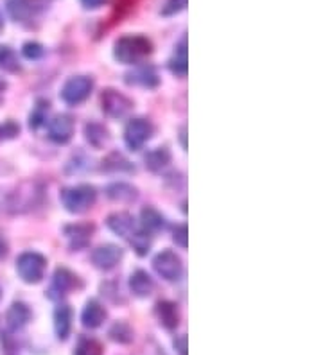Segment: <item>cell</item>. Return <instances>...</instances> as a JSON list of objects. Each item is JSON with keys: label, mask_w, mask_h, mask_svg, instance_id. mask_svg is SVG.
<instances>
[{"label": "cell", "mask_w": 323, "mask_h": 355, "mask_svg": "<svg viewBox=\"0 0 323 355\" xmlns=\"http://www.w3.org/2000/svg\"><path fill=\"white\" fill-rule=\"evenodd\" d=\"M153 52L151 40L142 35H126L117 40L113 45V58L124 65H135L140 63Z\"/></svg>", "instance_id": "obj_1"}, {"label": "cell", "mask_w": 323, "mask_h": 355, "mask_svg": "<svg viewBox=\"0 0 323 355\" xmlns=\"http://www.w3.org/2000/svg\"><path fill=\"white\" fill-rule=\"evenodd\" d=\"M61 205L65 207V210L70 214H85L86 210H90L95 205L97 200V192L92 185H74L63 189L60 194Z\"/></svg>", "instance_id": "obj_2"}, {"label": "cell", "mask_w": 323, "mask_h": 355, "mask_svg": "<svg viewBox=\"0 0 323 355\" xmlns=\"http://www.w3.org/2000/svg\"><path fill=\"white\" fill-rule=\"evenodd\" d=\"M47 259L38 252H26L17 259V273L26 284H40L45 277Z\"/></svg>", "instance_id": "obj_3"}, {"label": "cell", "mask_w": 323, "mask_h": 355, "mask_svg": "<svg viewBox=\"0 0 323 355\" xmlns=\"http://www.w3.org/2000/svg\"><path fill=\"white\" fill-rule=\"evenodd\" d=\"M92 90H94V79L90 76H74L67 79L60 92V97L63 103L78 106L90 97Z\"/></svg>", "instance_id": "obj_4"}, {"label": "cell", "mask_w": 323, "mask_h": 355, "mask_svg": "<svg viewBox=\"0 0 323 355\" xmlns=\"http://www.w3.org/2000/svg\"><path fill=\"white\" fill-rule=\"evenodd\" d=\"M153 133H155V128H153V124H151L147 119H131V121L126 124L124 142L131 151H138V149H142L144 146L149 142Z\"/></svg>", "instance_id": "obj_5"}, {"label": "cell", "mask_w": 323, "mask_h": 355, "mask_svg": "<svg viewBox=\"0 0 323 355\" xmlns=\"http://www.w3.org/2000/svg\"><path fill=\"white\" fill-rule=\"evenodd\" d=\"M101 108L110 119H124L133 110V101L126 97L121 92L106 88L101 94Z\"/></svg>", "instance_id": "obj_6"}, {"label": "cell", "mask_w": 323, "mask_h": 355, "mask_svg": "<svg viewBox=\"0 0 323 355\" xmlns=\"http://www.w3.org/2000/svg\"><path fill=\"white\" fill-rule=\"evenodd\" d=\"M153 268H155L156 275L164 278L165 282H176L180 280L181 273H183V264L181 259L171 250H164L153 260Z\"/></svg>", "instance_id": "obj_7"}, {"label": "cell", "mask_w": 323, "mask_h": 355, "mask_svg": "<svg viewBox=\"0 0 323 355\" xmlns=\"http://www.w3.org/2000/svg\"><path fill=\"white\" fill-rule=\"evenodd\" d=\"M74 130H76V124H74L72 115L69 113H58L49 121V139L60 146L72 140Z\"/></svg>", "instance_id": "obj_8"}, {"label": "cell", "mask_w": 323, "mask_h": 355, "mask_svg": "<svg viewBox=\"0 0 323 355\" xmlns=\"http://www.w3.org/2000/svg\"><path fill=\"white\" fill-rule=\"evenodd\" d=\"M76 284H78V277L72 271H69L67 268H58L54 271V277H52L47 296L51 300H61L63 296L69 295L70 291L76 287Z\"/></svg>", "instance_id": "obj_9"}, {"label": "cell", "mask_w": 323, "mask_h": 355, "mask_svg": "<svg viewBox=\"0 0 323 355\" xmlns=\"http://www.w3.org/2000/svg\"><path fill=\"white\" fill-rule=\"evenodd\" d=\"M122 255H124V252L119 246H115V244H103V246L95 248L94 252H92V262H94L97 269L110 271V269L119 266Z\"/></svg>", "instance_id": "obj_10"}, {"label": "cell", "mask_w": 323, "mask_h": 355, "mask_svg": "<svg viewBox=\"0 0 323 355\" xmlns=\"http://www.w3.org/2000/svg\"><path fill=\"white\" fill-rule=\"evenodd\" d=\"M63 234L72 250H83V248L90 244L92 235H94V225H90V223H76V225L65 226Z\"/></svg>", "instance_id": "obj_11"}, {"label": "cell", "mask_w": 323, "mask_h": 355, "mask_svg": "<svg viewBox=\"0 0 323 355\" xmlns=\"http://www.w3.org/2000/svg\"><path fill=\"white\" fill-rule=\"evenodd\" d=\"M106 225H108V228L112 230L113 234L119 235V237H122V239H126V241H129V239H131V235H133L135 232L138 230V226H137V223H135L133 217L126 212H115V214H112V216H108Z\"/></svg>", "instance_id": "obj_12"}, {"label": "cell", "mask_w": 323, "mask_h": 355, "mask_svg": "<svg viewBox=\"0 0 323 355\" xmlns=\"http://www.w3.org/2000/svg\"><path fill=\"white\" fill-rule=\"evenodd\" d=\"M106 320V309L97 300H88L81 312V323L85 329H99Z\"/></svg>", "instance_id": "obj_13"}, {"label": "cell", "mask_w": 323, "mask_h": 355, "mask_svg": "<svg viewBox=\"0 0 323 355\" xmlns=\"http://www.w3.org/2000/svg\"><path fill=\"white\" fill-rule=\"evenodd\" d=\"M155 314L164 329L174 330L180 325V312H178V305L174 302H169V300L158 302L155 307Z\"/></svg>", "instance_id": "obj_14"}, {"label": "cell", "mask_w": 323, "mask_h": 355, "mask_svg": "<svg viewBox=\"0 0 323 355\" xmlns=\"http://www.w3.org/2000/svg\"><path fill=\"white\" fill-rule=\"evenodd\" d=\"M126 83H128V85H137V87H142V88H155L158 87L160 78L153 67L142 65V67H137L133 72L126 74Z\"/></svg>", "instance_id": "obj_15"}, {"label": "cell", "mask_w": 323, "mask_h": 355, "mask_svg": "<svg viewBox=\"0 0 323 355\" xmlns=\"http://www.w3.org/2000/svg\"><path fill=\"white\" fill-rule=\"evenodd\" d=\"M72 330V309L67 304H60L54 309V332L60 341H67Z\"/></svg>", "instance_id": "obj_16"}, {"label": "cell", "mask_w": 323, "mask_h": 355, "mask_svg": "<svg viewBox=\"0 0 323 355\" xmlns=\"http://www.w3.org/2000/svg\"><path fill=\"white\" fill-rule=\"evenodd\" d=\"M153 289H155V282L144 269H137V271L131 273V277H129V291L137 298H147L153 293Z\"/></svg>", "instance_id": "obj_17"}, {"label": "cell", "mask_w": 323, "mask_h": 355, "mask_svg": "<svg viewBox=\"0 0 323 355\" xmlns=\"http://www.w3.org/2000/svg\"><path fill=\"white\" fill-rule=\"evenodd\" d=\"M31 320V309L22 302H15L11 307L8 309L6 314V325L9 330H20L29 323Z\"/></svg>", "instance_id": "obj_18"}, {"label": "cell", "mask_w": 323, "mask_h": 355, "mask_svg": "<svg viewBox=\"0 0 323 355\" xmlns=\"http://www.w3.org/2000/svg\"><path fill=\"white\" fill-rule=\"evenodd\" d=\"M106 196L112 201H117V203H131L138 198V192L133 185H129V183L124 182H115L110 183L106 187Z\"/></svg>", "instance_id": "obj_19"}, {"label": "cell", "mask_w": 323, "mask_h": 355, "mask_svg": "<svg viewBox=\"0 0 323 355\" xmlns=\"http://www.w3.org/2000/svg\"><path fill=\"white\" fill-rule=\"evenodd\" d=\"M169 70L178 78H185L189 72V58H187V38H181L176 45L174 56L169 60Z\"/></svg>", "instance_id": "obj_20"}, {"label": "cell", "mask_w": 323, "mask_h": 355, "mask_svg": "<svg viewBox=\"0 0 323 355\" xmlns=\"http://www.w3.org/2000/svg\"><path fill=\"white\" fill-rule=\"evenodd\" d=\"M6 9H8L9 17L20 24L31 20V17L35 15V8H33L31 0H6Z\"/></svg>", "instance_id": "obj_21"}, {"label": "cell", "mask_w": 323, "mask_h": 355, "mask_svg": "<svg viewBox=\"0 0 323 355\" xmlns=\"http://www.w3.org/2000/svg\"><path fill=\"white\" fill-rule=\"evenodd\" d=\"M85 139L92 148L101 149L110 142V131L99 122H88L85 126Z\"/></svg>", "instance_id": "obj_22"}, {"label": "cell", "mask_w": 323, "mask_h": 355, "mask_svg": "<svg viewBox=\"0 0 323 355\" xmlns=\"http://www.w3.org/2000/svg\"><path fill=\"white\" fill-rule=\"evenodd\" d=\"M144 162H146V167L151 173H162L171 164V153L167 148H156L147 153Z\"/></svg>", "instance_id": "obj_23"}, {"label": "cell", "mask_w": 323, "mask_h": 355, "mask_svg": "<svg viewBox=\"0 0 323 355\" xmlns=\"http://www.w3.org/2000/svg\"><path fill=\"white\" fill-rule=\"evenodd\" d=\"M140 226H142V230L147 232V234H155V232L164 228L165 219L156 208L146 207L142 212H140Z\"/></svg>", "instance_id": "obj_24"}, {"label": "cell", "mask_w": 323, "mask_h": 355, "mask_svg": "<svg viewBox=\"0 0 323 355\" xmlns=\"http://www.w3.org/2000/svg\"><path fill=\"white\" fill-rule=\"evenodd\" d=\"M40 196V192L35 191V185H31V189L27 191H22V187L17 192L11 194V201H9V207L13 208L15 212H22V210H27L35 205L36 198Z\"/></svg>", "instance_id": "obj_25"}, {"label": "cell", "mask_w": 323, "mask_h": 355, "mask_svg": "<svg viewBox=\"0 0 323 355\" xmlns=\"http://www.w3.org/2000/svg\"><path fill=\"white\" fill-rule=\"evenodd\" d=\"M103 171L108 173H135V165L121 153H112L103 160Z\"/></svg>", "instance_id": "obj_26"}, {"label": "cell", "mask_w": 323, "mask_h": 355, "mask_svg": "<svg viewBox=\"0 0 323 355\" xmlns=\"http://www.w3.org/2000/svg\"><path fill=\"white\" fill-rule=\"evenodd\" d=\"M0 69L4 72H11V74H17L22 70L17 52L9 45H0Z\"/></svg>", "instance_id": "obj_27"}, {"label": "cell", "mask_w": 323, "mask_h": 355, "mask_svg": "<svg viewBox=\"0 0 323 355\" xmlns=\"http://www.w3.org/2000/svg\"><path fill=\"white\" fill-rule=\"evenodd\" d=\"M49 108H51V104H49V101L45 99H38L35 104V108H33V112H31L29 115V128L31 130H40V128L47 122V113H49Z\"/></svg>", "instance_id": "obj_28"}, {"label": "cell", "mask_w": 323, "mask_h": 355, "mask_svg": "<svg viewBox=\"0 0 323 355\" xmlns=\"http://www.w3.org/2000/svg\"><path fill=\"white\" fill-rule=\"evenodd\" d=\"M74 355H103V345L94 338H83L78 339V345L74 348Z\"/></svg>", "instance_id": "obj_29"}, {"label": "cell", "mask_w": 323, "mask_h": 355, "mask_svg": "<svg viewBox=\"0 0 323 355\" xmlns=\"http://www.w3.org/2000/svg\"><path fill=\"white\" fill-rule=\"evenodd\" d=\"M110 338L115 343H121V345H128V343L133 341V329L126 323V321H117L113 323L112 329H110Z\"/></svg>", "instance_id": "obj_30"}, {"label": "cell", "mask_w": 323, "mask_h": 355, "mask_svg": "<svg viewBox=\"0 0 323 355\" xmlns=\"http://www.w3.org/2000/svg\"><path fill=\"white\" fill-rule=\"evenodd\" d=\"M129 244H131V248H133L137 255H140V257L147 255V253H149V248H151L149 234H147V232H144L142 228H138L137 232L131 235V239H129Z\"/></svg>", "instance_id": "obj_31"}, {"label": "cell", "mask_w": 323, "mask_h": 355, "mask_svg": "<svg viewBox=\"0 0 323 355\" xmlns=\"http://www.w3.org/2000/svg\"><path fill=\"white\" fill-rule=\"evenodd\" d=\"M22 54L27 58V60H40V58L45 54V49H43L42 44L38 42H27L24 47H22Z\"/></svg>", "instance_id": "obj_32"}, {"label": "cell", "mask_w": 323, "mask_h": 355, "mask_svg": "<svg viewBox=\"0 0 323 355\" xmlns=\"http://www.w3.org/2000/svg\"><path fill=\"white\" fill-rule=\"evenodd\" d=\"M187 2L189 0H165L164 8H162V15L164 17H172V15H178L180 11L187 8Z\"/></svg>", "instance_id": "obj_33"}, {"label": "cell", "mask_w": 323, "mask_h": 355, "mask_svg": "<svg viewBox=\"0 0 323 355\" xmlns=\"http://www.w3.org/2000/svg\"><path fill=\"white\" fill-rule=\"evenodd\" d=\"M18 133H20V126L15 121H6L4 124H0V142L15 139Z\"/></svg>", "instance_id": "obj_34"}, {"label": "cell", "mask_w": 323, "mask_h": 355, "mask_svg": "<svg viewBox=\"0 0 323 355\" xmlns=\"http://www.w3.org/2000/svg\"><path fill=\"white\" fill-rule=\"evenodd\" d=\"M172 241L181 250H185L187 243H189V230H187V225H180L174 228V232H172Z\"/></svg>", "instance_id": "obj_35"}, {"label": "cell", "mask_w": 323, "mask_h": 355, "mask_svg": "<svg viewBox=\"0 0 323 355\" xmlns=\"http://www.w3.org/2000/svg\"><path fill=\"white\" fill-rule=\"evenodd\" d=\"M174 352L178 355H187V336H180V338L174 339Z\"/></svg>", "instance_id": "obj_36"}, {"label": "cell", "mask_w": 323, "mask_h": 355, "mask_svg": "<svg viewBox=\"0 0 323 355\" xmlns=\"http://www.w3.org/2000/svg\"><path fill=\"white\" fill-rule=\"evenodd\" d=\"M81 4L86 9H99L101 6L106 4V0H81Z\"/></svg>", "instance_id": "obj_37"}, {"label": "cell", "mask_w": 323, "mask_h": 355, "mask_svg": "<svg viewBox=\"0 0 323 355\" xmlns=\"http://www.w3.org/2000/svg\"><path fill=\"white\" fill-rule=\"evenodd\" d=\"M6 255H8V243L0 237V259H4Z\"/></svg>", "instance_id": "obj_38"}, {"label": "cell", "mask_w": 323, "mask_h": 355, "mask_svg": "<svg viewBox=\"0 0 323 355\" xmlns=\"http://www.w3.org/2000/svg\"><path fill=\"white\" fill-rule=\"evenodd\" d=\"M185 137H187V128H181V131H180V139H181V146H183V149H187Z\"/></svg>", "instance_id": "obj_39"}, {"label": "cell", "mask_w": 323, "mask_h": 355, "mask_svg": "<svg viewBox=\"0 0 323 355\" xmlns=\"http://www.w3.org/2000/svg\"><path fill=\"white\" fill-rule=\"evenodd\" d=\"M6 88H8V83L4 79H0V99H2V94L6 92Z\"/></svg>", "instance_id": "obj_40"}, {"label": "cell", "mask_w": 323, "mask_h": 355, "mask_svg": "<svg viewBox=\"0 0 323 355\" xmlns=\"http://www.w3.org/2000/svg\"><path fill=\"white\" fill-rule=\"evenodd\" d=\"M0 31H2V18H0Z\"/></svg>", "instance_id": "obj_41"}]
</instances>
